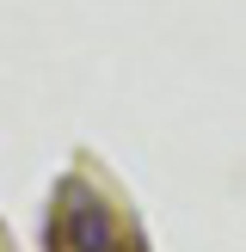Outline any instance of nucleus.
Here are the masks:
<instances>
[{"label":"nucleus","instance_id":"f257e3e1","mask_svg":"<svg viewBox=\"0 0 246 252\" xmlns=\"http://www.w3.org/2000/svg\"><path fill=\"white\" fill-rule=\"evenodd\" d=\"M62 240H68V252H117V216L92 191H68V203H62Z\"/></svg>","mask_w":246,"mask_h":252}]
</instances>
